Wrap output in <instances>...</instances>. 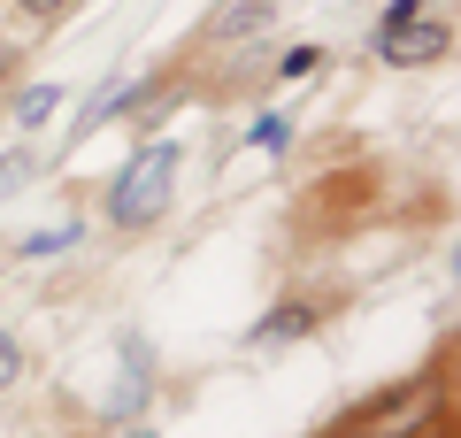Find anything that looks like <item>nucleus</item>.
Returning <instances> with one entry per match:
<instances>
[{"instance_id": "obj_4", "label": "nucleus", "mask_w": 461, "mask_h": 438, "mask_svg": "<svg viewBox=\"0 0 461 438\" xmlns=\"http://www.w3.org/2000/svg\"><path fill=\"white\" fill-rule=\"evenodd\" d=\"M54 108H62V93H54V85H32V93L16 100V123H47Z\"/></svg>"}, {"instance_id": "obj_8", "label": "nucleus", "mask_w": 461, "mask_h": 438, "mask_svg": "<svg viewBox=\"0 0 461 438\" xmlns=\"http://www.w3.org/2000/svg\"><path fill=\"white\" fill-rule=\"evenodd\" d=\"M16 377H23V354H16V339H8V331H0V392L16 385Z\"/></svg>"}, {"instance_id": "obj_7", "label": "nucleus", "mask_w": 461, "mask_h": 438, "mask_svg": "<svg viewBox=\"0 0 461 438\" xmlns=\"http://www.w3.org/2000/svg\"><path fill=\"white\" fill-rule=\"evenodd\" d=\"M277 69H285V78H315V69H323V54H315V47H293Z\"/></svg>"}, {"instance_id": "obj_5", "label": "nucleus", "mask_w": 461, "mask_h": 438, "mask_svg": "<svg viewBox=\"0 0 461 438\" xmlns=\"http://www.w3.org/2000/svg\"><path fill=\"white\" fill-rule=\"evenodd\" d=\"M308 324H315V308L285 300V315H269V324H262V339H293V331H308Z\"/></svg>"}, {"instance_id": "obj_3", "label": "nucleus", "mask_w": 461, "mask_h": 438, "mask_svg": "<svg viewBox=\"0 0 461 438\" xmlns=\"http://www.w3.org/2000/svg\"><path fill=\"white\" fill-rule=\"evenodd\" d=\"M377 54H384V62H400V69L438 62V54H446V23H423V8H415V16H384L377 23Z\"/></svg>"}, {"instance_id": "obj_9", "label": "nucleus", "mask_w": 461, "mask_h": 438, "mask_svg": "<svg viewBox=\"0 0 461 438\" xmlns=\"http://www.w3.org/2000/svg\"><path fill=\"white\" fill-rule=\"evenodd\" d=\"M32 8L39 16H62V8H77V0H32Z\"/></svg>"}, {"instance_id": "obj_10", "label": "nucleus", "mask_w": 461, "mask_h": 438, "mask_svg": "<svg viewBox=\"0 0 461 438\" xmlns=\"http://www.w3.org/2000/svg\"><path fill=\"white\" fill-rule=\"evenodd\" d=\"M8 178H16V162H0V185H8Z\"/></svg>"}, {"instance_id": "obj_11", "label": "nucleus", "mask_w": 461, "mask_h": 438, "mask_svg": "<svg viewBox=\"0 0 461 438\" xmlns=\"http://www.w3.org/2000/svg\"><path fill=\"white\" fill-rule=\"evenodd\" d=\"M131 438H147V431H131Z\"/></svg>"}, {"instance_id": "obj_1", "label": "nucleus", "mask_w": 461, "mask_h": 438, "mask_svg": "<svg viewBox=\"0 0 461 438\" xmlns=\"http://www.w3.org/2000/svg\"><path fill=\"white\" fill-rule=\"evenodd\" d=\"M177 146L169 139H154V146H139L131 162H123V178H115V193H108V215L123 231H147V224H162V208H169V193H177Z\"/></svg>"}, {"instance_id": "obj_2", "label": "nucleus", "mask_w": 461, "mask_h": 438, "mask_svg": "<svg viewBox=\"0 0 461 438\" xmlns=\"http://www.w3.org/2000/svg\"><path fill=\"white\" fill-rule=\"evenodd\" d=\"M430 423H438V377H408V385L377 392L369 407H354L346 431L354 438H415V431H430Z\"/></svg>"}, {"instance_id": "obj_6", "label": "nucleus", "mask_w": 461, "mask_h": 438, "mask_svg": "<svg viewBox=\"0 0 461 438\" xmlns=\"http://www.w3.org/2000/svg\"><path fill=\"white\" fill-rule=\"evenodd\" d=\"M62 246H77V224H62V231H32V239H23V254H62Z\"/></svg>"}]
</instances>
